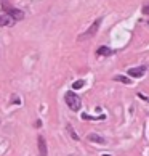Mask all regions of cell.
<instances>
[{
  "label": "cell",
  "instance_id": "1",
  "mask_svg": "<svg viewBox=\"0 0 149 156\" xmlns=\"http://www.w3.org/2000/svg\"><path fill=\"white\" fill-rule=\"evenodd\" d=\"M64 100L67 103V106H69L72 111H79L80 106H82V101H80V97L76 95L74 92H67L66 97H64Z\"/></svg>",
  "mask_w": 149,
  "mask_h": 156
},
{
  "label": "cell",
  "instance_id": "9",
  "mask_svg": "<svg viewBox=\"0 0 149 156\" xmlns=\"http://www.w3.org/2000/svg\"><path fill=\"white\" fill-rule=\"evenodd\" d=\"M114 80H117V82H124V84H131V79H128L127 76H116Z\"/></svg>",
  "mask_w": 149,
  "mask_h": 156
},
{
  "label": "cell",
  "instance_id": "8",
  "mask_svg": "<svg viewBox=\"0 0 149 156\" xmlns=\"http://www.w3.org/2000/svg\"><path fill=\"white\" fill-rule=\"evenodd\" d=\"M98 55H101V56H109V55H112V50H111L109 47H100V48H98Z\"/></svg>",
  "mask_w": 149,
  "mask_h": 156
},
{
  "label": "cell",
  "instance_id": "2",
  "mask_svg": "<svg viewBox=\"0 0 149 156\" xmlns=\"http://www.w3.org/2000/svg\"><path fill=\"white\" fill-rule=\"evenodd\" d=\"M100 24H101V18L100 20H96L93 24L90 26V29L85 32V34H80L79 36V40H85V39H90V37H93L96 32H98V27H100Z\"/></svg>",
  "mask_w": 149,
  "mask_h": 156
},
{
  "label": "cell",
  "instance_id": "10",
  "mask_svg": "<svg viewBox=\"0 0 149 156\" xmlns=\"http://www.w3.org/2000/svg\"><path fill=\"white\" fill-rule=\"evenodd\" d=\"M83 84H85L83 80H76V82L72 84V89H74V90H77V89H82V87H83Z\"/></svg>",
  "mask_w": 149,
  "mask_h": 156
},
{
  "label": "cell",
  "instance_id": "3",
  "mask_svg": "<svg viewBox=\"0 0 149 156\" xmlns=\"http://www.w3.org/2000/svg\"><path fill=\"white\" fill-rule=\"evenodd\" d=\"M3 8H7L8 15H10L15 21H21L22 18H24V13H22L21 10H16V8H13V7H8L7 2H3Z\"/></svg>",
  "mask_w": 149,
  "mask_h": 156
},
{
  "label": "cell",
  "instance_id": "6",
  "mask_svg": "<svg viewBox=\"0 0 149 156\" xmlns=\"http://www.w3.org/2000/svg\"><path fill=\"white\" fill-rule=\"evenodd\" d=\"M39 150H40V154L42 156H47V143H45L43 137H39Z\"/></svg>",
  "mask_w": 149,
  "mask_h": 156
},
{
  "label": "cell",
  "instance_id": "12",
  "mask_svg": "<svg viewBox=\"0 0 149 156\" xmlns=\"http://www.w3.org/2000/svg\"><path fill=\"white\" fill-rule=\"evenodd\" d=\"M143 13H146V15H149V5H147V7H144V8H143Z\"/></svg>",
  "mask_w": 149,
  "mask_h": 156
},
{
  "label": "cell",
  "instance_id": "5",
  "mask_svg": "<svg viewBox=\"0 0 149 156\" xmlns=\"http://www.w3.org/2000/svg\"><path fill=\"white\" fill-rule=\"evenodd\" d=\"M144 71H146V68H144V66L130 68V69H128V76H131V77H141L143 74H144Z\"/></svg>",
  "mask_w": 149,
  "mask_h": 156
},
{
  "label": "cell",
  "instance_id": "11",
  "mask_svg": "<svg viewBox=\"0 0 149 156\" xmlns=\"http://www.w3.org/2000/svg\"><path fill=\"white\" fill-rule=\"evenodd\" d=\"M67 130H69V134H71V137L74 138V140H79V137H77V134H76V132H74V129H72L71 126H67Z\"/></svg>",
  "mask_w": 149,
  "mask_h": 156
},
{
  "label": "cell",
  "instance_id": "4",
  "mask_svg": "<svg viewBox=\"0 0 149 156\" xmlns=\"http://www.w3.org/2000/svg\"><path fill=\"white\" fill-rule=\"evenodd\" d=\"M15 23L16 21L8 13H0V26H13Z\"/></svg>",
  "mask_w": 149,
  "mask_h": 156
},
{
  "label": "cell",
  "instance_id": "7",
  "mask_svg": "<svg viewBox=\"0 0 149 156\" xmlns=\"http://www.w3.org/2000/svg\"><path fill=\"white\" fill-rule=\"evenodd\" d=\"M88 140L90 142H95V143H100V145H101V143H104V138H103L101 135H98V134H90L88 137Z\"/></svg>",
  "mask_w": 149,
  "mask_h": 156
}]
</instances>
